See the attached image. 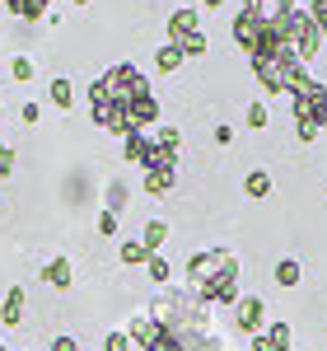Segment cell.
<instances>
[{"label": "cell", "mask_w": 327, "mask_h": 351, "mask_svg": "<svg viewBox=\"0 0 327 351\" xmlns=\"http://www.w3.org/2000/svg\"><path fill=\"white\" fill-rule=\"evenodd\" d=\"M89 108H94L99 127H108L117 136H131L159 117V99L150 94V84H145V75H140L136 66H112L108 75L94 80Z\"/></svg>", "instance_id": "obj_1"}, {"label": "cell", "mask_w": 327, "mask_h": 351, "mask_svg": "<svg viewBox=\"0 0 327 351\" xmlns=\"http://www.w3.org/2000/svg\"><path fill=\"white\" fill-rule=\"evenodd\" d=\"M252 71H257V80L267 84L272 94H295L309 84V71H304V61L295 52H272V56H252Z\"/></svg>", "instance_id": "obj_2"}, {"label": "cell", "mask_w": 327, "mask_h": 351, "mask_svg": "<svg viewBox=\"0 0 327 351\" xmlns=\"http://www.w3.org/2000/svg\"><path fill=\"white\" fill-rule=\"evenodd\" d=\"M323 127H327V89L318 80H309L304 89H295V132H300V141H313Z\"/></svg>", "instance_id": "obj_3"}, {"label": "cell", "mask_w": 327, "mask_h": 351, "mask_svg": "<svg viewBox=\"0 0 327 351\" xmlns=\"http://www.w3.org/2000/svg\"><path fill=\"white\" fill-rule=\"evenodd\" d=\"M187 276H192L196 291L201 286H215V281H239V258L229 248H206V253H196L187 263Z\"/></svg>", "instance_id": "obj_4"}, {"label": "cell", "mask_w": 327, "mask_h": 351, "mask_svg": "<svg viewBox=\"0 0 327 351\" xmlns=\"http://www.w3.org/2000/svg\"><path fill=\"white\" fill-rule=\"evenodd\" d=\"M178 150H183V132H173V127H159L155 136H145V150H140L145 173H155V169H178Z\"/></svg>", "instance_id": "obj_5"}, {"label": "cell", "mask_w": 327, "mask_h": 351, "mask_svg": "<svg viewBox=\"0 0 327 351\" xmlns=\"http://www.w3.org/2000/svg\"><path fill=\"white\" fill-rule=\"evenodd\" d=\"M290 43H295V56H300V61H309V56L318 52L323 33H318V24H313V14L295 10V28H290Z\"/></svg>", "instance_id": "obj_6"}, {"label": "cell", "mask_w": 327, "mask_h": 351, "mask_svg": "<svg viewBox=\"0 0 327 351\" xmlns=\"http://www.w3.org/2000/svg\"><path fill=\"white\" fill-rule=\"evenodd\" d=\"M234 324H239V332L257 337V332H262V324H267V304H262L257 295H244L239 304H234Z\"/></svg>", "instance_id": "obj_7"}, {"label": "cell", "mask_w": 327, "mask_h": 351, "mask_svg": "<svg viewBox=\"0 0 327 351\" xmlns=\"http://www.w3.org/2000/svg\"><path fill=\"white\" fill-rule=\"evenodd\" d=\"M262 33H267V14H257V10H248V5H244V14L234 19V38H239V47L252 52V47L262 43Z\"/></svg>", "instance_id": "obj_8"}, {"label": "cell", "mask_w": 327, "mask_h": 351, "mask_svg": "<svg viewBox=\"0 0 327 351\" xmlns=\"http://www.w3.org/2000/svg\"><path fill=\"white\" fill-rule=\"evenodd\" d=\"M159 332H164V324L155 319V314H136V319L127 324V337H131V342H140V347H150Z\"/></svg>", "instance_id": "obj_9"}, {"label": "cell", "mask_w": 327, "mask_h": 351, "mask_svg": "<svg viewBox=\"0 0 327 351\" xmlns=\"http://www.w3.org/2000/svg\"><path fill=\"white\" fill-rule=\"evenodd\" d=\"M0 324L5 328L24 324V286H10V295H5V304H0Z\"/></svg>", "instance_id": "obj_10"}, {"label": "cell", "mask_w": 327, "mask_h": 351, "mask_svg": "<svg viewBox=\"0 0 327 351\" xmlns=\"http://www.w3.org/2000/svg\"><path fill=\"white\" fill-rule=\"evenodd\" d=\"M187 33H196V10H173V19H168V43H183Z\"/></svg>", "instance_id": "obj_11"}, {"label": "cell", "mask_w": 327, "mask_h": 351, "mask_svg": "<svg viewBox=\"0 0 327 351\" xmlns=\"http://www.w3.org/2000/svg\"><path fill=\"white\" fill-rule=\"evenodd\" d=\"M42 281L56 286V291H66V286H70V258H52V263L42 267Z\"/></svg>", "instance_id": "obj_12"}, {"label": "cell", "mask_w": 327, "mask_h": 351, "mask_svg": "<svg viewBox=\"0 0 327 351\" xmlns=\"http://www.w3.org/2000/svg\"><path fill=\"white\" fill-rule=\"evenodd\" d=\"M173 183H178V169H155V173H145V192H155V197L173 192Z\"/></svg>", "instance_id": "obj_13"}, {"label": "cell", "mask_w": 327, "mask_h": 351, "mask_svg": "<svg viewBox=\"0 0 327 351\" xmlns=\"http://www.w3.org/2000/svg\"><path fill=\"white\" fill-rule=\"evenodd\" d=\"M244 192L248 197H267V192H272V173H267V169H252L244 178Z\"/></svg>", "instance_id": "obj_14"}, {"label": "cell", "mask_w": 327, "mask_h": 351, "mask_svg": "<svg viewBox=\"0 0 327 351\" xmlns=\"http://www.w3.org/2000/svg\"><path fill=\"white\" fill-rule=\"evenodd\" d=\"M164 239H168V225H164V220H150V225H145V234H140V243H145V253H150V258H155V248H159Z\"/></svg>", "instance_id": "obj_15"}, {"label": "cell", "mask_w": 327, "mask_h": 351, "mask_svg": "<svg viewBox=\"0 0 327 351\" xmlns=\"http://www.w3.org/2000/svg\"><path fill=\"white\" fill-rule=\"evenodd\" d=\"M276 286H285V291L300 286V263H295V258H280V263H276Z\"/></svg>", "instance_id": "obj_16"}, {"label": "cell", "mask_w": 327, "mask_h": 351, "mask_svg": "<svg viewBox=\"0 0 327 351\" xmlns=\"http://www.w3.org/2000/svg\"><path fill=\"white\" fill-rule=\"evenodd\" d=\"M183 61H187V56H183V47H173V43H168V47H159V52H155V66H159V71H178V66H183Z\"/></svg>", "instance_id": "obj_17"}, {"label": "cell", "mask_w": 327, "mask_h": 351, "mask_svg": "<svg viewBox=\"0 0 327 351\" xmlns=\"http://www.w3.org/2000/svg\"><path fill=\"white\" fill-rule=\"evenodd\" d=\"M19 19H42V10H47V0H5Z\"/></svg>", "instance_id": "obj_18"}, {"label": "cell", "mask_w": 327, "mask_h": 351, "mask_svg": "<svg viewBox=\"0 0 327 351\" xmlns=\"http://www.w3.org/2000/svg\"><path fill=\"white\" fill-rule=\"evenodd\" d=\"M262 337L272 342V351H290V324H272Z\"/></svg>", "instance_id": "obj_19"}, {"label": "cell", "mask_w": 327, "mask_h": 351, "mask_svg": "<svg viewBox=\"0 0 327 351\" xmlns=\"http://www.w3.org/2000/svg\"><path fill=\"white\" fill-rule=\"evenodd\" d=\"M122 263H127V267H140V263H150V253H145V243H122Z\"/></svg>", "instance_id": "obj_20"}, {"label": "cell", "mask_w": 327, "mask_h": 351, "mask_svg": "<svg viewBox=\"0 0 327 351\" xmlns=\"http://www.w3.org/2000/svg\"><path fill=\"white\" fill-rule=\"evenodd\" d=\"M47 94H52V104H56L61 112L70 108V99H75V94H70V80H52V89H47Z\"/></svg>", "instance_id": "obj_21"}, {"label": "cell", "mask_w": 327, "mask_h": 351, "mask_svg": "<svg viewBox=\"0 0 327 351\" xmlns=\"http://www.w3.org/2000/svg\"><path fill=\"white\" fill-rule=\"evenodd\" d=\"M145 351H183V342H178V332H173V328H164V332H159V337H155Z\"/></svg>", "instance_id": "obj_22"}, {"label": "cell", "mask_w": 327, "mask_h": 351, "mask_svg": "<svg viewBox=\"0 0 327 351\" xmlns=\"http://www.w3.org/2000/svg\"><path fill=\"white\" fill-rule=\"evenodd\" d=\"M173 47H183V56H201V52H206V38H201V28H196V33H187V38L173 43Z\"/></svg>", "instance_id": "obj_23"}, {"label": "cell", "mask_w": 327, "mask_h": 351, "mask_svg": "<svg viewBox=\"0 0 327 351\" xmlns=\"http://www.w3.org/2000/svg\"><path fill=\"white\" fill-rule=\"evenodd\" d=\"M248 127H252V132L267 127V104H252V108H248Z\"/></svg>", "instance_id": "obj_24"}, {"label": "cell", "mask_w": 327, "mask_h": 351, "mask_svg": "<svg viewBox=\"0 0 327 351\" xmlns=\"http://www.w3.org/2000/svg\"><path fill=\"white\" fill-rule=\"evenodd\" d=\"M10 75H14V80H33V61H28V56H14Z\"/></svg>", "instance_id": "obj_25"}, {"label": "cell", "mask_w": 327, "mask_h": 351, "mask_svg": "<svg viewBox=\"0 0 327 351\" xmlns=\"http://www.w3.org/2000/svg\"><path fill=\"white\" fill-rule=\"evenodd\" d=\"M103 351H131V337H127V332H108Z\"/></svg>", "instance_id": "obj_26"}, {"label": "cell", "mask_w": 327, "mask_h": 351, "mask_svg": "<svg viewBox=\"0 0 327 351\" xmlns=\"http://www.w3.org/2000/svg\"><path fill=\"white\" fill-rule=\"evenodd\" d=\"M10 173H14V150L0 145V178H10Z\"/></svg>", "instance_id": "obj_27"}, {"label": "cell", "mask_w": 327, "mask_h": 351, "mask_svg": "<svg viewBox=\"0 0 327 351\" xmlns=\"http://www.w3.org/2000/svg\"><path fill=\"white\" fill-rule=\"evenodd\" d=\"M150 281H168V263L164 258H150Z\"/></svg>", "instance_id": "obj_28"}, {"label": "cell", "mask_w": 327, "mask_h": 351, "mask_svg": "<svg viewBox=\"0 0 327 351\" xmlns=\"http://www.w3.org/2000/svg\"><path fill=\"white\" fill-rule=\"evenodd\" d=\"M99 230H103V234H117V211H103V216H99Z\"/></svg>", "instance_id": "obj_29"}, {"label": "cell", "mask_w": 327, "mask_h": 351, "mask_svg": "<svg viewBox=\"0 0 327 351\" xmlns=\"http://www.w3.org/2000/svg\"><path fill=\"white\" fill-rule=\"evenodd\" d=\"M19 117H24L28 127H38V117H42V108H38V104H24V112H19Z\"/></svg>", "instance_id": "obj_30"}, {"label": "cell", "mask_w": 327, "mask_h": 351, "mask_svg": "<svg viewBox=\"0 0 327 351\" xmlns=\"http://www.w3.org/2000/svg\"><path fill=\"white\" fill-rule=\"evenodd\" d=\"M52 351H80V347H75L70 337H56V342H52Z\"/></svg>", "instance_id": "obj_31"}, {"label": "cell", "mask_w": 327, "mask_h": 351, "mask_svg": "<svg viewBox=\"0 0 327 351\" xmlns=\"http://www.w3.org/2000/svg\"><path fill=\"white\" fill-rule=\"evenodd\" d=\"M313 24H318V33H323V43H327V10H318V14H313Z\"/></svg>", "instance_id": "obj_32"}, {"label": "cell", "mask_w": 327, "mask_h": 351, "mask_svg": "<svg viewBox=\"0 0 327 351\" xmlns=\"http://www.w3.org/2000/svg\"><path fill=\"white\" fill-rule=\"evenodd\" d=\"M201 5H206V10H220V5H224V0H201Z\"/></svg>", "instance_id": "obj_33"}, {"label": "cell", "mask_w": 327, "mask_h": 351, "mask_svg": "<svg viewBox=\"0 0 327 351\" xmlns=\"http://www.w3.org/2000/svg\"><path fill=\"white\" fill-rule=\"evenodd\" d=\"M309 5H313V14H318V10H327V0H309Z\"/></svg>", "instance_id": "obj_34"}, {"label": "cell", "mask_w": 327, "mask_h": 351, "mask_svg": "<svg viewBox=\"0 0 327 351\" xmlns=\"http://www.w3.org/2000/svg\"><path fill=\"white\" fill-rule=\"evenodd\" d=\"M75 5H89V0H75Z\"/></svg>", "instance_id": "obj_35"}, {"label": "cell", "mask_w": 327, "mask_h": 351, "mask_svg": "<svg viewBox=\"0 0 327 351\" xmlns=\"http://www.w3.org/2000/svg\"><path fill=\"white\" fill-rule=\"evenodd\" d=\"M0 351H10V347H5V342H0Z\"/></svg>", "instance_id": "obj_36"}]
</instances>
